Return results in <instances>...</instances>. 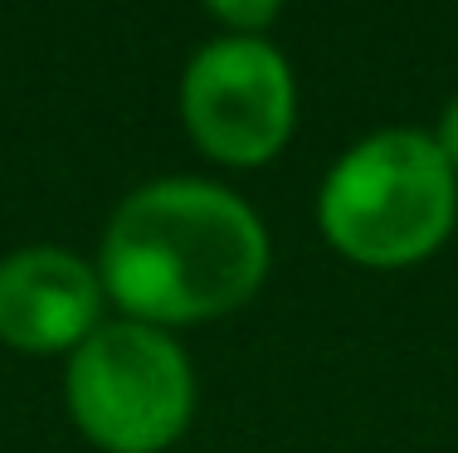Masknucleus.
I'll list each match as a JSON object with an SVG mask.
<instances>
[{
  "label": "nucleus",
  "instance_id": "1",
  "mask_svg": "<svg viewBox=\"0 0 458 453\" xmlns=\"http://www.w3.org/2000/svg\"><path fill=\"white\" fill-rule=\"evenodd\" d=\"M98 278L123 317L147 327L215 322L264 288L268 230L215 180H151L113 210Z\"/></svg>",
  "mask_w": 458,
  "mask_h": 453
},
{
  "label": "nucleus",
  "instance_id": "2",
  "mask_svg": "<svg viewBox=\"0 0 458 453\" xmlns=\"http://www.w3.org/2000/svg\"><path fill=\"white\" fill-rule=\"evenodd\" d=\"M458 220V176L420 127H386L332 161L318 190V224L361 268L424 264Z\"/></svg>",
  "mask_w": 458,
  "mask_h": 453
},
{
  "label": "nucleus",
  "instance_id": "3",
  "mask_svg": "<svg viewBox=\"0 0 458 453\" xmlns=\"http://www.w3.org/2000/svg\"><path fill=\"white\" fill-rule=\"evenodd\" d=\"M64 405L79 434L103 453H166L191 429L195 371L161 327L117 317L69 351Z\"/></svg>",
  "mask_w": 458,
  "mask_h": 453
},
{
  "label": "nucleus",
  "instance_id": "4",
  "mask_svg": "<svg viewBox=\"0 0 458 453\" xmlns=\"http://www.w3.org/2000/svg\"><path fill=\"white\" fill-rule=\"evenodd\" d=\"M181 122L220 166H264L293 137L298 83L264 35L210 39L181 73Z\"/></svg>",
  "mask_w": 458,
  "mask_h": 453
},
{
  "label": "nucleus",
  "instance_id": "5",
  "mask_svg": "<svg viewBox=\"0 0 458 453\" xmlns=\"http://www.w3.org/2000/svg\"><path fill=\"white\" fill-rule=\"evenodd\" d=\"M103 278L59 244L0 258V341L30 356L73 351L103 327Z\"/></svg>",
  "mask_w": 458,
  "mask_h": 453
},
{
  "label": "nucleus",
  "instance_id": "6",
  "mask_svg": "<svg viewBox=\"0 0 458 453\" xmlns=\"http://www.w3.org/2000/svg\"><path fill=\"white\" fill-rule=\"evenodd\" d=\"M215 20L229 29V35H264L278 20L283 0H200Z\"/></svg>",
  "mask_w": 458,
  "mask_h": 453
},
{
  "label": "nucleus",
  "instance_id": "7",
  "mask_svg": "<svg viewBox=\"0 0 458 453\" xmlns=\"http://www.w3.org/2000/svg\"><path fill=\"white\" fill-rule=\"evenodd\" d=\"M434 147L444 151V161H449V171L458 176V98L439 113V127H434Z\"/></svg>",
  "mask_w": 458,
  "mask_h": 453
}]
</instances>
